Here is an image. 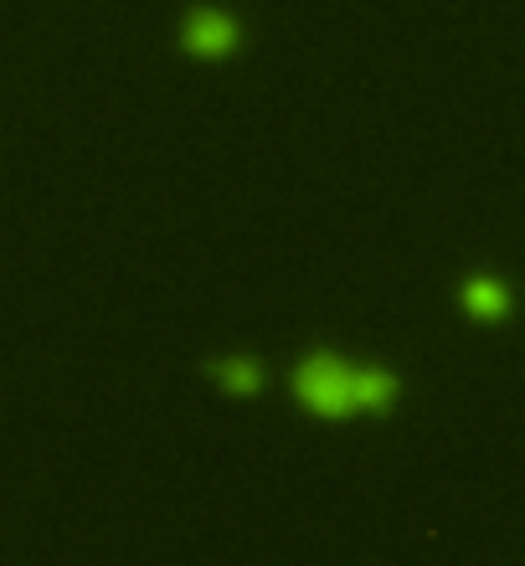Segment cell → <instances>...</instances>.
<instances>
[{"label": "cell", "mask_w": 525, "mask_h": 566, "mask_svg": "<svg viewBox=\"0 0 525 566\" xmlns=\"http://www.w3.org/2000/svg\"><path fill=\"white\" fill-rule=\"evenodd\" d=\"M294 391L319 418H346V412H356V366L335 356H309L294 371Z\"/></svg>", "instance_id": "obj_1"}, {"label": "cell", "mask_w": 525, "mask_h": 566, "mask_svg": "<svg viewBox=\"0 0 525 566\" xmlns=\"http://www.w3.org/2000/svg\"><path fill=\"white\" fill-rule=\"evenodd\" d=\"M238 42H242L238 21L222 11H196L186 21V52H196V57H227Z\"/></svg>", "instance_id": "obj_2"}, {"label": "cell", "mask_w": 525, "mask_h": 566, "mask_svg": "<svg viewBox=\"0 0 525 566\" xmlns=\"http://www.w3.org/2000/svg\"><path fill=\"white\" fill-rule=\"evenodd\" d=\"M397 397V376L381 366H356V412H381Z\"/></svg>", "instance_id": "obj_3"}, {"label": "cell", "mask_w": 525, "mask_h": 566, "mask_svg": "<svg viewBox=\"0 0 525 566\" xmlns=\"http://www.w3.org/2000/svg\"><path fill=\"white\" fill-rule=\"evenodd\" d=\"M207 371L217 376L227 391H242V397L263 387V371H258V360H248V356H222V360H211Z\"/></svg>", "instance_id": "obj_4"}, {"label": "cell", "mask_w": 525, "mask_h": 566, "mask_svg": "<svg viewBox=\"0 0 525 566\" xmlns=\"http://www.w3.org/2000/svg\"><path fill=\"white\" fill-rule=\"evenodd\" d=\"M464 298H469V310L474 314H500L505 310V289H500L495 279H474L464 289Z\"/></svg>", "instance_id": "obj_5"}]
</instances>
